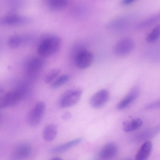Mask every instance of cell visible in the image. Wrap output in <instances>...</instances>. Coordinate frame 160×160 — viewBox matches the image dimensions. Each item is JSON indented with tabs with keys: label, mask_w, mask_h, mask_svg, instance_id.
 <instances>
[{
	"label": "cell",
	"mask_w": 160,
	"mask_h": 160,
	"mask_svg": "<svg viewBox=\"0 0 160 160\" xmlns=\"http://www.w3.org/2000/svg\"><path fill=\"white\" fill-rule=\"evenodd\" d=\"M142 123V120L136 118L131 120L124 121L122 123V128L125 132H131L139 128Z\"/></svg>",
	"instance_id": "cell-16"
},
{
	"label": "cell",
	"mask_w": 160,
	"mask_h": 160,
	"mask_svg": "<svg viewBox=\"0 0 160 160\" xmlns=\"http://www.w3.org/2000/svg\"><path fill=\"white\" fill-rule=\"evenodd\" d=\"M32 151V147L28 143H22L17 146L12 152V157L16 159H21L28 157Z\"/></svg>",
	"instance_id": "cell-9"
},
{
	"label": "cell",
	"mask_w": 160,
	"mask_h": 160,
	"mask_svg": "<svg viewBox=\"0 0 160 160\" xmlns=\"http://www.w3.org/2000/svg\"><path fill=\"white\" fill-rule=\"evenodd\" d=\"M31 20L30 18L27 17L16 14H10L1 19L0 22L6 24L13 25L27 23L30 22Z\"/></svg>",
	"instance_id": "cell-11"
},
{
	"label": "cell",
	"mask_w": 160,
	"mask_h": 160,
	"mask_svg": "<svg viewBox=\"0 0 160 160\" xmlns=\"http://www.w3.org/2000/svg\"><path fill=\"white\" fill-rule=\"evenodd\" d=\"M140 93V90L138 86L133 87L125 97L117 104V109L121 110L125 108L138 97Z\"/></svg>",
	"instance_id": "cell-8"
},
{
	"label": "cell",
	"mask_w": 160,
	"mask_h": 160,
	"mask_svg": "<svg viewBox=\"0 0 160 160\" xmlns=\"http://www.w3.org/2000/svg\"><path fill=\"white\" fill-rule=\"evenodd\" d=\"M82 93L80 89L70 90L64 92L59 101V105L62 108L71 107L80 100Z\"/></svg>",
	"instance_id": "cell-4"
},
{
	"label": "cell",
	"mask_w": 160,
	"mask_h": 160,
	"mask_svg": "<svg viewBox=\"0 0 160 160\" xmlns=\"http://www.w3.org/2000/svg\"><path fill=\"white\" fill-rule=\"evenodd\" d=\"M45 108V104L44 102H38L28 113L26 120L28 124L33 127L38 125L42 119Z\"/></svg>",
	"instance_id": "cell-3"
},
{
	"label": "cell",
	"mask_w": 160,
	"mask_h": 160,
	"mask_svg": "<svg viewBox=\"0 0 160 160\" xmlns=\"http://www.w3.org/2000/svg\"><path fill=\"white\" fill-rule=\"evenodd\" d=\"M61 39L57 36L48 34L42 39L37 48V52L43 57L50 56L54 53L59 48Z\"/></svg>",
	"instance_id": "cell-1"
},
{
	"label": "cell",
	"mask_w": 160,
	"mask_h": 160,
	"mask_svg": "<svg viewBox=\"0 0 160 160\" xmlns=\"http://www.w3.org/2000/svg\"><path fill=\"white\" fill-rule=\"evenodd\" d=\"M26 90L25 88H20L7 92L0 98V108L9 107L17 104L24 97Z\"/></svg>",
	"instance_id": "cell-2"
},
{
	"label": "cell",
	"mask_w": 160,
	"mask_h": 160,
	"mask_svg": "<svg viewBox=\"0 0 160 160\" xmlns=\"http://www.w3.org/2000/svg\"><path fill=\"white\" fill-rule=\"evenodd\" d=\"M57 127L53 124H50L46 126L43 129L42 135L44 141L50 142L56 138L57 133Z\"/></svg>",
	"instance_id": "cell-14"
},
{
	"label": "cell",
	"mask_w": 160,
	"mask_h": 160,
	"mask_svg": "<svg viewBox=\"0 0 160 160\" xmlns=\"http://www.w3.org/2000/svg\"><path fill=\"white\" fill-rule=\"evenodd\" d=\"M136 0H123L122 3L123 5H127L131 4Z\"/></svg>",
	"instance_id": "cell-25"
},
{
	"label": "cell",
	"mask_w": 160,
	"mask_h": 160,
	"mask_svg": "<svg viewBox=\"0 0 160 160\" xmlns=\"http://www.w3.org/2000/svg\"><path fill=\"white\" fill-rule=\"evenodd\" d=\"M118 152V148L114 143L109 142L105 144L101 150L99 154L102 159H109L115 157Z\"/></svg>",
	"instance_id": "cell-10"
},
{
	"label": "cell",
	"mask_w": 160,
	"mask_h": 160,
	"mask_svg": "<svg viewBox=\"0 0 160 160\" xmlns=\"http://www.w3.org/2000/svg\"><path fill=\"white\" fill-rule=\"evenodd\" d=\"M49 7L53 10H58L64 7L67 4V0H47Z\"/></svg>",
	"instance_id": "cell-20"
},
{
	"label": "cell",
	"mask_w": 160,
	"mask_h": 160,
	"mask_svg": "<svg viewBox=\"0 0 160 160\" xmlns=\"http://www.w3.org/2000/svg\"><path fill=\"white\" fill-rule=\"evenodd\" d=\"M93 59V55L90 51L82 49L76 54L75 60L76 65L79 68L85 69L91 65Z\"/></svg>",
	"instance_id": "cell-6"
},
{
	"label": "cell",
	"mask_w": 160,
	"mask_h": 160,
	"mask_svg": "<svg viewBox=\"0 0 160 160\" xmlns=\"http://www.w3.org/2000/svg\"><path fill=\"white\" fill-rule=\"evenodd\" d=\"M44 62L42 58L35 57L31 59L28 63L27 69L30 73H35L40 70L44 66Z\"/></svg>",
	"instance_id": "cell-15"
},
{
	"label": "cell",
	"mask_w": 160,
	"mask_h": 160,
	"mask_svg": "<svg viewBox=\"0 0 160 160\" xmlns=\"http://www.w3.org/2000/svg\"><path fill=\"white\" fill-rule=\"evenodd\" d=\"M160 107V100L147 105L145 107L147 109H152Z\"/></svg>",
	"instance_id": "cell-23"
},
{
	"label": "cell",
	"mask_w": 160,
	"mask_h": 160,
	"mask_svg": "<svg viewBox=\"0 0 160 160\" xmlns=\"http://www.w3.org/2000/svg\"><path fill=\"white\" fill-rule=\"evenodd\" d=\"M69 79V76L67 74L62 75L52 82L51 87L52 89H56L66 83Z\"/></svg>",
	"instance_id": "cell-21"
},
{
	"label": "cell",
	"mask_w": 160,
	"mask_h": 160,
	"mask_svg": "<svg viewBox=\"0 0 160 160\" xmlns=\"http://www.w3.org/2000/svg\"><path fill=\"white\" fill-rule=\"evenodd\" d=\"M60 70L57 68H54L50 70L45 75L44 81L47 83L52 82L54 79L59 74Z\"/></svg>",
	"instance_id": "cell-19"
},
{
	"label": "cell",
	"mask_w": 160,
	"mask_h": 160,
	"mask_svg": "<svg viewBox=\"0 0 160 160\" xmlns=\"http://www.w3.org/2000/svg\"><path fill=\"white\" fill-rule=\"evenodd\" d=\"M71 116V113L68 112L67 111L64 113L61 116L62 118L64 120H67L69 119Z\"/></svg>",
	"instance_id": "cell-24"
},
{
	"label": "cell",
	"mask_w": 160,
	"mask_h": 160,
	"mask_svg": "<svg viewBox=\"0 0 160 160\" xmlns=\"http://www.w3.org/2000/svg\"><path fill=\"white\" fill-rule=\"evenodd\" d=\"M22 39L18 35H14L11 36L8 41V45L10 48L14 49L17 48L20 45Z\"/></svg>",
	"instance_id": "cell-22"
},
{
	"label": "cell",
	"mask_w": 160,
	"mask_h": 160,
	"mask_svg": "<svg viewBox=\"0 0 160 160\" xmlns=\"http://www.w3.org/2000/svg\"><path fill=\"white\" fill-rule=\"evenodd\" d=\"M160 36V23L157 25L148 34L146 38V41L152 42Z\"/></svg>",
	"instance_id": "cell-18"
},
{
	"label": "cell",
	"mask_w": 160,
	"mask_h": 160,
	"mask_svg": "<svg viewBox=\"0 0 160 160\" xmlns=\"http://www.w3.org/2000/svg\"><path fill=\"white\" fill-rule=\"evenodd\" d=\"M152 148V142L147 141L140 147L136 153L135 159L137 160H145L150 156Z\"/></svg>",
	"instance_id": "cell-12"
},
{
	"label": "cell",
	"mask_w": 160,
	"mask_h": 160,
	"mask_svg": "<svg viewBox=\"0 0 160 160\" xmlns=\"http://www.w3.org/2000/svg\"><path fill=\"white\" fill-rule=\"evenodd\" d=\"M135 46L134 41L129 38H125L119 41L115 45L113 52L117 56H125L129 54Z\"/></svg>",
	"instance_id": "cell-5"
},
{
	"label": "cell",
	"mask_w": 160,
	"mask_h": 160,
	"mask_svg": "<svg viewBox=\"0 0 160 160\" xmlns=\"http://www.w3.org/2000/svg\"><path fill=\"white\" fill-rule=\"evenodd\" d=\"M82 139L78 138L52 148L50 152L53 154H59L65 152L72 147L79 143Z\"/></svg>",
	"instance_id": "cell-13"
},
{
	"label": "cell",
	"mask_w": 160,
	"mask_h": 160,
	"mask_svg": "<svg viewBox=\"0 0 160 160\" xmlns=\"http://www.w3.org/2000/svg\"><path fill=\"white\" fill-rule=\"evenodd\" d=\"M109 98L108 91L106 89H101L91 97L89 101L90 105L93 108H99L106 103Z\"/></svg>",
	"instance_id": "cell-7"
},
{
	"label": "cell",
	"mask_w": 160,
	"mask_h": 160,
	"mask_svg": "<svg viewBox=\"0 0 160 160\" xmlns=\"http://www.w3.org/2000/svg\"><path fill=\"white\" fill-rule=\"evenodd\" d=\"M51 159L54 160H62V159L60 157H54L52 158Z\"/></svg>",
	"instance_id": "cell-26"
},
{
	"label": "cell",
	"mask_w": 160,
	"mask_h": 160,
	"mask_svg": "<svg viewBox=\"0 0 160 160\" xmlns=\"http://www.w3.org/2000/svg\"><path fill=\"white\" fill-rule=\"evenodd\" d=\"M160 21V11L158 13L141 21L138 24V27L143 28L150 26Z\"/></svg>",
	"instance_id": "cell-17"
}]
</instances>
